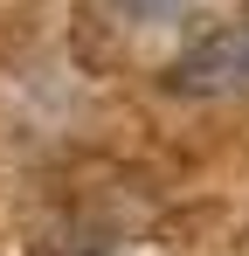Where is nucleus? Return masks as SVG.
I'll return each mask as SVG.
<instances>
[{
	"instance_id": "obj_2",
	"label": "nucleus",
	"mask_w": 249,
	"mask_h": 256,
	"mask_svg": "<svg viewBox=\"0 0 249 256\" xmlns=\"http://www.w3.org/2000/svg\"><path fill=\"white\" fill-rule=\"evenodd\" d=\"M138 7H160V0H138Z\"/></svg>"
},
{
	"instance_id": "obj_1",
	"label": "nucleus",
	"mask_w": 249,
	"mask_h": 256,
	"mask_svg": "<svg viewBox=\"0 0 249 256\" xmlns=\"http://www.w3.org/2000/svg\"><path fill=\"white\" fill-rule=\"evenodd\" d=\"M249 84V28H228V35H214L201 42L194 56H180L173 62V90H242Z\"/></svg>"
}]
</instances>
